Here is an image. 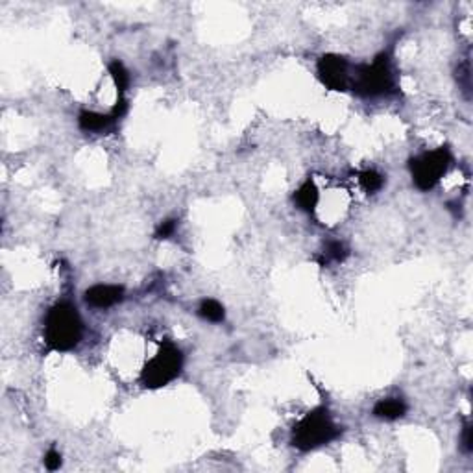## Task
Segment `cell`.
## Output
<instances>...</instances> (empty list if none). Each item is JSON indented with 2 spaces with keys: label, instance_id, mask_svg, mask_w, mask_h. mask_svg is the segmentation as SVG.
<instances>
[{
  "label": "cell",
  "instance_id": "10",
  "mask_svg": "<svg viewBox=\"0 0 473 473\" xmlns=\"http://www.w3.org/2000/svg\"><path fill=\"white\" fill-rule=\"evenodd\" d=\"M318 200H320V194H318V189L312 180H307L302 187L294 193V203H296L302 211H307V213L314 211Z\"/></svg>",
  "mask_w": 473,
  "mask_h": 473
},
{
  "label": "cell",
  "instance_id": "13",
  "mask_svg": "<svg viewBox=\"0 0 473 473\" xmlns=\"http://www.w3.org/2000/svg\"><path fill=\"white\" fill-rule=\"evenodd\" d=\"M359 183L366 193L375 194L379 193L383 185H385V177L377 170H363L359 174Z\"/></svg>",
  "mask_w": 473,
  "mask_h": 473
},
{
  "label": "cell",
  "instance_id": "1",
  "mask_svg": "<svg viewBox=\"0 0 473 473\" xmlns=\"http://www.w3.org/2000/svg\"><path fill=\"white\" fill-rule=\"evenodd\" d=\"M84 337V322L78 309L68 302L50 307L45 318V342L54 351H71Z\"/></svg>",
  "mask_w": 473,
  "mask_h": 473
},
{
  "label": "cell",
  "instance_id": "11",
  "mask_svg": "<svg viewBox=\"0 0 473 473\" xmlns=\"http://www.w3.org/2000/svg\"><path fill=\"white\" fill-rule=\"evenodd\" d=\"M198 314L200 318H203L205 322L211 323H220L224 322V318H226V311H224L222 303H219L217 300H203L198 307Z\"/></svg>",
  "mask_w": 473,
  "mask_h": 473
},
{
  "label": "cell",
  "instance_id": "18",
  "mask_svg": "<svg viewBox=\"0 0 473 473\" xmlns=\"http://www.w3.org/2000/svg\"><path fill=\"white\" fill-rule=\"evenodd\" d=\"M470 80H472V76H470V61H466L463 67H458V84L463 85L466 93H470V87H472Z\"/></svg>",
  "mask_w": 473,
  "mask_h": 473
},
{
  "label": "cell",
  "instance_id": "9",
  "mask_svg": "<svg viewBox=\"0 0 473 473\" xmlns=\"http://www.w3.org/2000/svg\"><path fill=\"white\" fill-rule=\"evenodd\" d=\"M407 414V403L400 398H386L375 403L374 407V416L379 420L394 421L400 420Z\"/></svg>",
  "mask_w": 473,
  "mask_h": 473
},
{
  "label": "cell",
  "instance_id": "14",
  "mask_svg": "<svg viewBox=\"0 0 473 473\" xmlns=\"http://www.w3.org/2000/svg\"><path fill=\"white\" fill-rule=\"evenodd\" d=\"M323 255H326V259L328 261L342 263V261L348 257V250H346V246H344L340 240H329L328 245H326Z\"/></svg>",
  "mask_w": 473,
  "mask_h": 473
},
{
  "label": "cell",
  "instance_id": "7",
  "mask_svg": "<svg viewBox=\"0 0 473 473\" xmlns=\"http://www.w3.org/2000/svg\"><path fill=\"white\" fill-rule=\"evenodd\" d=\"M124 289L120 285H94L85 291V302L94 309H110L122 302Z\"/></svg>",
  "mask_w": 473,
  "mask_h": 473
},
{
  "label": "cell",
  "instance_id": "6",
  "mask_svg": "<svg viewBox=\"0 0 473 473\" xmlns=\"http://www.w3.org/2000/svg\"><path fill=\"white\" fill-rule=\"evenodd\" d=\"M316 71L320 82L331 91H348L351 85L354 65L344 56L326 54L318 59Z\"/></svg>",
  "mask_w": 473,
  "mask_h": 473
},
{
  "label": "cell",
  "instance_id": "12",
  "mask_svg": "<svg viewBox=\"0 0 473 473\" xmlns=\"http://www.w3.org/2000/svg\"><path fill=\"white\" fill-rule=\"evenodd\" d=\"M110 74H111V78H113V84H115V87H117L119 96H124V93L128 91V87H130V73L126 71L124 63L119 61V59L111 61Z\"/></svg>",
  "mask_w": 473,
  "mask_h": 473
},
{
  "label": "cell",
  "instance_id": "3",
  "mask_svg": "<svg viewBox=\"0 0 473 473\" xmlns=\"http://www.w3.org/2000/svg\"><path fill=\"white\" fill-rule=\"evenodd\" d=\"M349 89L364 99H375L394 93L395 74L388 56L379 54L372 63L355 65Z\"/></svg>",
  "mask_w": 473,
  "mask_h": 473
},
{
  "label": "cell",
  "instance_id": "16",
  "mask_svg": "<svg viewBox=\"0 0 473 473\" xmlns=\"http://www.w3.org/2000/svg\"><path fill=\"white\" fill-rule=\"evenodd\" d=\"M460 442H463L460 446H463L464 453H472L473 451V429H472V423H470V421H466V423H464Z\"/></svg>",
  "mask_w": 473,
  "mask_h": 473
},
{
  "label": "cell",
  "instance_id": "4",
  "mask_svg": "<svg viewBox=\"0 0 473 473\" xmlns=\"http://www.w3.org/2000/svg\"><path fill=\"white\" fill-rule=\"evenodd\" d=\"M183 354L176 344L165 342L154 357L145 364L140 372V385L145 388L156 390L167 386L182 374Z\"/></svg>",
  "mask_w": 473,
  "mask_h": 473
},
{
  "label": "cell",
  "instance_id": "17",
  "mask_svg": "<svg viewBox=\"0 0 473 473\" xmlns=\"http://www.w3.org/2000/svg\"><path fill=\"white\" fill-rule=\"evenodd\" d=\"M45 466H47V470H50V472H56V470L61 468V455H59V451L50 449V451L45 455Z\"/></svg>",
  "mask_w": 473,
  "mask_h": 473
},
{
  "label": "cell",
  "instance_id": "8",
  "mask_svg": "<svg viewBox=\"0 0 473 473\" xmlns=\"http://www.w3.org/2000/svg\"><path fill=\"white\" fill-rule=\"evenodd\" d=\"M117 122L113 115L108 113H96V111H82L78 115V126L80 130L87 131V133H104L111 130Z\"/></svg>",
  "mask_w": 473,
  "mask_h": 473
},
{
  "label": "cell",
  "instance_id": "15",
  "mask_svg": "<svg viewBox=\"0 0 473 473\" xmlns=\"http://www.w3.org/2000/svg\"><path fill=\"white\" fill-rule=\"evenodd\" d=\"M176 228H177V220L176 219L163 220V222L157 226L154 237H156V239H159V240L170 239L172 235L176 233Z\"/></svg>",
  "mask_w": 473,
  "mask_h": 473
},
{
  "label": "cell",
  "instance_id": "5",
  "mask_svg": "<svg viewBox=\"0 0 473 473\" xmlns=\"http://www.w3.org/2000/svg\"><path fill=\"white\" fill-rule=\"evenodd\" d=\"M451 152L447 146H440V148L423 152L420 156L412 157L411 163H409L412 182L423 193L431 191L446 176L447 168L451 167Z\"/></svg>",
  "mask_w": 473,
  "mask_h": 473
},
{
  "label": "cell",
  "instance_id": "2",
  "mask_svg": "<svg viewBox=\"0 0 473 473\" xmlns=\"http://www.w3.org/2000/svg\"><path fill=\"white\" fill-rule=\"evenodd\" d=\"M342 429L335 423L333 416L329 414L326 407H318L314 411L298 421L292 429V446L300 451H312L326 444L333 442L340 437Z\"/></svg>",
  "mask_w": 473,
  "mask_h": 473
}]
</instances>
